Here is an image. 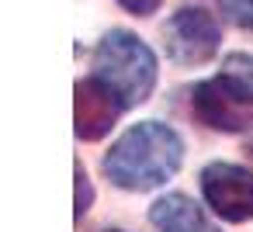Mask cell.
I'll return each instance as SVG.
<instances>
[{"label":"cell","instance_id":"1","mask_svg":"<svg viewBox=\"0 0 253 232\" xmlns=\"http://www.w3.org/2000/svg\"><path fill=\"white\" fill-rule=\"evenodd\" d=\"M184 163V142L170 125L139 121L104 156V173L122 191H153L167 184Z\"/></svg>","mask_w":253,"mask_h":232},{"label":"cell","instance_id":"10","mask_svg":"<svg viewBox=\"0 0 253 232\" xmlns=\"http://www.w3.org/2000/svg\"><path fill=\"white\" fill-rule=\"evenodd\" d=\"M118 4L125 11H132V14H153L160 7V0H118Z\"/></svg>","mask_w":253,"mask_h":232},{"label":"cell","instance_id":"7","mask_svg":"<svg viewBox=\"0 0 253 232\" xmlns=\"http://www.w3.org/2000/svg\"><path fill=\"white\" fill-rule=\"evenodd\" d=\"M149 218L160 232H218L208 215L187 194H167L149 208Z\"/></svg>","mask_w":253,"mask_h":232},{"label":"cell","instance_id":"3","mask_svg":"<svg viewBox=\"0 0 253 232\" xmlns=\"http://www.w3.org/2000/svg\"><path fill=\"white\" fill-rule=\"evenodd\" d=\"M94 77L118 97L122 108H135L156 87V56L142 39L115 28L94 52Z\"/></svg>","mask_w":253,"mask_h":232},{"label":"cell","instance_id":"8","mask_svg":"<svg viewBox=\"0 0 253 232\" xmlns=\"http://www.w3.org/2000/svg\"><path fill=\"white\" fill-rule=\"evenodd\" d=\"M222 14L239 25V28H253V0H218Z\"/></svg>","mask_w":253,"mask_h":232},{"label":"cell","instance_id":"9","mask_svg":"<svg viewBox=\"0 0 253 232\" xmlns=\"http://www.w3.org/2000/svg\"><path fill=\"white\" fill-rule=\"evenodd\" d=\"M90 201H94V191H90V180H87V173H84V166H77V218H84V215H87V208H90Z\"/></svg>","mask_w":253,"mask_h":232},{"label":"cell","instance_id":"2","mask_svg":"<svg viewBox=\"0 0 253 232\" xmlns=\"http://www.w3.org/2000/svg\"><path fill=\"white\" fill-rule=\"evenodd\" d=\"M191 111L215 132H243L253 121V59L236 52L191 90Z\"/></svg>","mask_w":253,"mask_h":232},{"label":"cell","instance_id":"11","mask_svg":"<svg viewBox=\"0 0 253 232\" xmlns=\"http://www.w3.org/2000/svg\"><path fill=\"white\" fill-rule=\"evenodd\" d=\"M108 232H118V229H108Z\"/></svg>","mask_w":253,"mask_h":232},{"label":"cell","instance_id":"6","mask_svg":"<svg viewBox=\"0 0 253 232\" xmlns=\"http://www.w3.org/2000/svg\"><path fill=\"white\" fill-rule=\"evenodd\" d=\"M118 111H122L118 97L97 77L77 83V139H84V142L104 139L111 132Z\"/></svg>","mask_w":253,"mask_h":232},{"label":"cell","instance_id":"5","mask_svg":"<svg viewBox=\"0 0 253 232\" xmlns=\"http://www.w3.org/2000/svg\"><path fill=\"white\" fill-rule=\"evenodd\" d=\"M201 194L225 222L253 218V173L239 163H208L201 170Z\"/></svg>","mask_w":253,"mask_h":232},{"label":"cell","instance_id":"4","mask_svg":"<svg viewBox=\"0 0 253 232\" xmlns=\"http://www.w3.org/2000/svg\"><path fill=\"white\" fill-rule=\"evenodd\" d=\"M163 39H167V56L180 66H201L208 63L215 52H218V42H222V32L215 25V18L201 7H180L167 28H163Z\"/></svg>","mask_w":253,"mask_h":232}]
</instances>
